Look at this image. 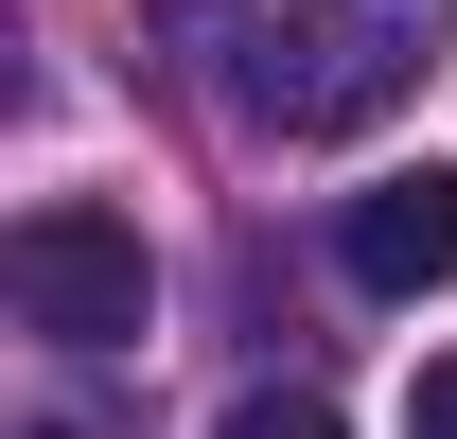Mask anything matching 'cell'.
Returning <instances> with one entry per match:
<instances>
[{"label": "cell", "mask_w": 457, "mask_h": 439, "mask_svg": "<svg viewBox=\"0 0 457 439\" xmlns=\"http://www.w3.org/2000/svg\"><path fill=\"white\" fill-rule=\"evenodd\" d=\"M404 439H457V352H440L422 386H404Z\"/></svg>", "instance_id": "cell-5"}, {"label": "cell", "mask_w": 457, "mask_h": 439, "mask_svg": "<svg viewBox=\"0 0 457 439\" xmlns=\"http://www.w3.org/2000/svg\"><path fill=\"white\" fill-rule=\"evenodd\" d=\"M335 264H352V299H440L457 281V176L422 159V176H370L335 211Z\"/></svg>", "instance_id": "cell-3"}, {"label": "cell", "mask_w": 457, "mask_h": 439, "mask_svg": "<svg viewBox=\"0 0 457 439\" xmlns=\"http://www.w3.org/2000/svg\"><path fill=\"white\" fill-rule=\"evenodd\" d=\"M228 439H335V404H282L264 386V404H228Z\"/></svg>", "instance_id": "cell-4"}, {"label": "cell", "mask_w": 457, "mask_h": 439, "mask_svg": "<svg viewBox=\"0 0 457 439\" xmlns=\"http://www.w3.org/2000/svg\"><path fill=\"white\" fill-rule=\"evenodd\" d=\"M0 299H18V334H54V352H141V317H159L141 228H123V211H88V194L18 211V246H0Z\"/></svg>", "instance_id": "cell-2"}, {"label": "cell", "mask_w": 457, "mask_h": 439, "mask_svg": "<svg viewBox=\"0 0 457 439\" xmlns=\"http://www.w3.org/2000/svg\"><path fill=\"white\" fill-rule=\"evenodd\" d=\"M404 88H422V54H404L370 0H299V18H264L246 70H228V106L282 123V141H352V123H387Z\"/></svg>", "instance_id": "cell-1"}]
</instances>
